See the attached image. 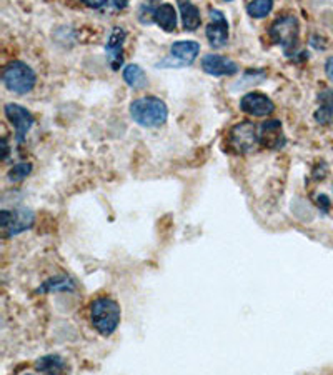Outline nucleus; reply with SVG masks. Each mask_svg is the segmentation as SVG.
Segmentation results:
<instances>
[{
  "mask_svg": "<svg viewBox=\"0 0 333 375\" xmlns=\"http://www.w3.org/2000/svg\"><path fill=\"white\" fill-rule=\"evenodd\" d=\"M130 117L138 125L147 127V129H155V127L164 125L169 119V109L162 99L147 95V97L137 99L130 104Z\"/></svg>",
  "mask_w": 333,
  "mask_h": 375,
  "instance_id": "f257e3e1",
  "label": "nucleus"
},
{
  "mask_svg": "<svg viewBox=\"0 0 333 375\" xmlns=\"http://www.w3.org/2000/svg\"><path fill=\"white\" fill-rule=\"evenodd\" d=\"M120 317H122L120 305L110 297H99L90 305L92 327L103 337H108L117 330Z\"/></svg>",
  "mask_w": 333,
  "mask_h": 375,
  "instance_id": "f03ea898",
  "label": "nucleus"
},
{
  "mask_svg": "<svg viewBox=\"0 0 333 375\" xmlns=\"http://www.w3.org/2000/svg\"><path fill=\"white\" fill-rule=\"evenodd\" d=\"M2 82L10 92H15V94H29L36 87L37 75L34 72V69L30 65H27L25 62L14 60L10 64H7L5 69H3Z\"/></svg>",
  "mask_w": 333,
  "mask_h": 375,
  "instance_id": "7ed1b4c3",
  "label": "nucleus"
},
{
  "mask_svg": "<svg viewBox=\"0 0 333 375\" xmlns=\"http://www.w3.org/2000/svg\"><path fill=\"white\" fill-rule=\"evenodd\" d=\"M269 36L272 42L280 45L285 50L286 56H292L297 49L298 38H300V24L295 15H284L277 19L269 29Z\"/></svg>",
  "mask_w": 333,
  "mask_h": 375,
  "instance_id": "20e7f679",
  "label": "nucleus"
},
{
  "mask_svg": "<svg viewBox=\"0 0 333 375\" xmlns=\"http://www.w3.org/2000/svg\"><path fill=\"white\" fill-rule=\"evenodd\" d=\"M34 222H36V215L29 208H15V210H5L3 208L0 212V227H2L3 234L7 237L18 235L22 232L32 229Z\"/></svg>",
  "mask_w": 333,
  "mask_h": 375,
  "instance_id": "39448f33",
  "label": "nucleus"
},
{
  "mask_svg": "<svg viewBox=\"0 0 333 375\" xmlns=\"http://www.w3.org/2000/svg\"><path fill=\"white\" fill-rule=\"evenodd\" d=\"M260 142H258L257 127L254 122H240L234 125L228 132V145L238 154H245L254 150Z\"/></svg>",
  "mask_w": 333,
  "mask_h": 375,
  "instance_id": "423d86ee",
  "label": "nucleus"
},
{
  "mask_svg": "<svg viewBox=\"0 0 333 375\" xmlns=\"http://www.w3.org/2000/svg\"><path fill=\"white\" fill-rule=\"evenodd\" d=\"M5 117L9 119L10 123L15 129V141L17 144H22L25 141V135L32 129L34 125V115L30 114L25 107L18 106V104H7L5 109Z\"/></svg>",
  "mask_w": 333,
  "mask_h": 375,
  "instance_id": "0eeeda50",
  "label": "nucleus"
},
{
  "mask_svg": "<svg viewBox=\"0 0 333 375\" xmlns=\"http://www.w3.org/2000/svg\"><path fill=\"white\" fill-rule=\"evenodd\" d=\"M240 109L245 114L254 115V117H267L275 110V104L272 99L267 97L260 92H249L240 99Z\"/></svg>",
  "mask_w": 333,
  "mask_h": 375,
  "instance_id": "6e6552de",
  "label": "nucleus"
},
{
  "mask_svg": "<svg viewBox=\"0 0 333 375\" xmlns=\"http://www.w3.org/2000/svg\"><path fill=\"white\" fill-rule=\"evenodd\" d=\"M205 36L214 49L223 47L228 42V22L219 9H210V24L205 30Z\"/></svg>",
  "mask_w": 333,
  "mask_h": 375,
  "instance_id": "1a4fd4ad",
  "label": "nucleus"
},
{
  "mask_svg": "<svg viewBox=\"0 0 333 375\" xmlns=\"http://www.w3.org/2000/svg\"><path fill=\"white\" fill-rule=\"evenodd\" d=\"M127 38V32L123 27H114L108 36L106 52H107V60L108 65L112 67V71H119L123 65V42Z\"/></svg>",
  "mask_w": 333,
  "mask_h": 375,
  "instance_id": "9d476101",
  "label": "nucleus"
},
{
  "mask_svg": "<svg viewBox=\"0 0 333 375\" xmlns=\"http://www.w3.org/2000/svg\"><path fill=\"white\" fill-rule=\"evenodd\" d=\"M258 142L262 147L272 150L284 149L286 144V138L284 135V129H282L280 121H269L263 122L258 132Z\"/></svg>",
  "mask_w": 333,
  "mask_h": 375,
  "instance_id": "9b49d317",
  "label": "nucleus"
},
{
  "mask_svg": "<svg viewBox=\"0 0 333 375\" xmlns=\"http://www.w3.org/2000/svg\"><path fill=\"white\" fill-rule=\"evenodd\" d=\"M202 69L208 75L223 77V75H235L240 69L237 62L227 57L219 56V53H208L202 59Z\"/></svg>",
  "mask_w": 333,
  "mask_h": 375,
  "instance_id": "f8f14e48",
  "label": "nucleus"
},
{
  "mask_svg": "<svg viewBox=\"0 0 333 375\" xmlns=\"http://www.w3.org/2000/svg\"><path fill=\"white\" fill-rule=\"evenodd\" d=\"M172 59L179 60L180 65H190L200 53V44L195 40H177L170 47Z\"/></svg>",
  "mask_w": 333,
  "mask_h": 375,
  "instance_id": "ddd939ff",
  "label": "nucleus"
},
{
  "mask_svg": "<svg viewBox=\"0 0 333 375\" xmlns=\"http://www.w3.org/2000/svg\"><path fill=\"white\" fill-rule=\"evenodd\" d=\"M153 22L165 32H173L177 29V10L172 3H160L153 9Z\"/></svg>",
  "mask_w": 333,
  "mask_h": 375,
  "instance_id": "4468645a",
  "label": "nucleus"
},
{
  "mask_svg": "<svg viewBox=\"0 0 333 375\" xmlns=\"http://www.w3.org/2000/svg\"><path fill=\"white\" fill-rule=\"evenodd\" d=\"M319 109L315 110L313 117L321 125H328L333 123V90L325 88L319 94Z\"/></svg>",
  "mask_w": 333,
  "mask_h": 375,
  "instance_id": "2eb2a0df",
  "label": "nucleus"
},
{
  "mask_svg": "<svg viewBox=\"0 0 333 375\" xmlns=\"http://www.w3.org/2000/svg\"><path fill=\"white\" fill-rule=\"evenodd\" d=\"M179 10L182 15V22H184L185 30H197L202 24V17H200L199 7L193 5L190 2H179Z\"/></svg>",
  "mask_w": 333,
  "mask_h": 375,
  "instance_id": "dca6fc26",
  "label": "nucleus"
},
{
  "mask_svg": "<svg viewBox=\"0 0 333 375\" xmlns=\"http://www.w3.org/2000/svg\"><path fill=\"white\" fill-rule=\"evenodd\" d=\"M36 369L44 375H60L65 369V362L60 355H45L38 359Z\"/></svg>",
  "mask_w": 333,
  "mask_h": 375,
  "instance_id": "f3484780",
  "label": "nucleus"
},
{
  "mask_svg": "<svg viewBox=\"0 0 333 375\" xmlns=\"http://www.w3.org/2000/svg\"><path fill=\"white\" fill-rule=\"evenodd\" d=\"M123 80H125L129 87L135 88V90L143 88L147 85L145 72H143V69L137 64H129L123 69Z\"/></svg>",
  "mask_w": 333,
  "mask_h": 375,
  "instance_id": "a211bd4d",
  "label": "nucleus"
},
{
  "mask_svg": "<svg viewBox=\"0 0 333 375\" xmlns=\"http://www.w3.org/2000/svg\"><path fill=\"white\" fill-rule=\"evenodd\" d=\"M75 291V284H73L72 278L60 276V277H53L45 280L42 284V287H38V292L47 293V292H72Z\"/></svg>",
  "mask_w": 333,
  "mask_h": 375,
  "instance_id": "6ab92c4d",
  "label": "nucleus"
},
{
  "mask_svg": "<svg viewBox=\"0 0 333 375\" xmlns=\"http://www.w3.org/2000/svg\"><path fill=\"white\" fill-rule=\"evenodd\" d=\"M273 9L272 0H255V2H250L247 5V12H249L250 17L254 19H262L265 15H269Z\"/></svg>",
  "mask_w": 333,
  "mask_h": 375,
  "instance_id": "aec40b11",
  "label": "nucleus"
},
{
  "mask_svg": "<svg viewBox=\"0 0 333 375\" xmlns=\"http://www.w3.org/2000/svg\"><path fill=\"white\" fill-rule=\"evenodd\" d=\"M32 172V164L30 162H21V164H15L12 169L9 170V180L10 182H22L24 179H27L29 177V173Z\"/></svg>",
  "mask_w": 333,
  "mask_h": 375,
  "instance_id": "412c9836",
  "label": "nucleus"
},
{
  "mask_svg": "<svg viewBox=\"0 0 333 375\" xmlns=\"http://www.w3.org/2000/svg\"><path fill=\"white\" fill-rule=\"evenodd\" d=\"M325 73L333 82V57H328L327 62H325Z\"/></svg>",
  "mask_w": 333,
  "mask_h": 375,
  "instance_id": "4be33fe9",
  "label": "nucleus"
},
{
  "mask_svg": "<svg viewBox=\"0 0 333 375\" xmlns=\"http://www.w3.org/2000/svg\"><path fill=\"white\" fill-rule=\"evenodd\" d=\"M2 144H3V158H7V156H9V145H7V138H3L2 141Z\"/></svg>",
  "mask_w": 333,
  "mask_h": 375,
  "instance_id": "5701e85b",
  "label": "nucleus"
}]
</instances>
